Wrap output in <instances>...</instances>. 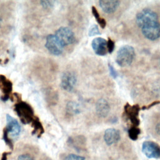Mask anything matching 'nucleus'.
<instances>
[{
	"label": "nucleus",
	"mask_w": 160,
	"mask_h": 160,
	"mask_svg": "<svg viewBox=\"0 0 160 160\" xmlns=\"http://www.w3.org/2000/svg\"><path fill=\"white\" fill-rule=\"evenodd\" d=\"M21 131V126L17 119L11 116L6 115V127L4 130L3 138L6 143L12 148V139H17Z\"/></svg>",
	"instance_id": "1"
},
{
	"label": "nucleus",
	"mask_w": 160,
	"mask_h": 160,
	"mask_svg": "<svg viewBox=\"0 0 160 160\" xmlns=\"http://www.w3.org/2000/svg\"><path fill=\"white\" fill-rule=\"evenodd\" d=\"M135 57V51L132 46L124 45L119 48L116 58V63L121 67L129 66Z\"/></svg>",
	"instance_id": "2"
},
{
	"label": "nucleus",
	"mask_w": 160,
	"mask_h": 160,
	"mask_svg": "<svg viewBox=\"0 0 160 160\" xmlns=\"http://www.w3.org/2000/svg\"><path fill=\"white\" fill-rule=\"evenodd\" d=\"M21 121L24 124L33 122L36 119L31 106L25 102L20 101L15 105L14 108Z\"/></svg>",
	"instance_id": "3"
},
{
	"label": "nucleus",
	"mask_w": 160,
	"mask_h": 160,
	"mask_svg": "<svg viewBox=\"0 0 160 160\" xmlns=\"http://www.w3.org/2000/svg\"><path fill=\"white\" fill-rule=\"evenodd\" d=\"M44 47L51 54L54 56L61 55L64 49L54 34H49L46 36Z\"/></svg>",
	"instance_id": "4"
},
{
	"label": "nucleus",
	"mask_w": 160,
	"mask_h": 160,
	"mask_svg": "<svg viewBox=\"0 0 160 160\" xmlns=\"http://www.w3.org/2000/svg\"><path fill=\"white\" fill-rule=\"evenodd\" d=\"M136 21L137 25L141 28L147 24L158 21V16L150 9H144L137 14Z\"/></svg>",
	"instance_id": "5"
},
{
	"label": "nucleus",
	"mask_w": 160,
	"mask_h": 160,
	"mask_svg": "<svg viewBox=\"0 0 160 160\" xmlns=\"http://www.w3.org/2000/svg\"><path fill=\"white\" fill-rule=\"evenodd\" d=\"M54 34L64 48L68 45L73 44L76 41L74 32L68 27L61 26Z\"/></svg>",
	"instance_id": "6"
},
{
	"label": "nucleus",
	"mask_w": 160,
	"mask_h": 160,
	"mask_svg": "<svg viewBox=\"0 0 160 160\" xmlns=\"http://www.w3.org/2000/svg\"><path fill=\"white\" fill-rule=\"evenodd\" d=\"M77 78L76 74L71 71H65L62 74L60 86L61 88L67 92H72L76 85Z\"/></svg>",
	"instance_id": "7"
},
{
	"label": "nucleus",
	"mask_w": 160,
	"mask_h": 160,
	"mask_svg": "<svg viewBox=\"0 0 160 160\" xmlns=\"http://www.w3.org/2000/svg\"><path fill=\"white\" fill-rule=\"evenodd\" d=\"M141 32L146 39L154 41L160 36V24L156 21L147 24L141 28Z\"/></svg>",
	"instance_id": "8"
},
{
	"label": "nucleus",
	"mask_w": 160,
	"mask_h": 160,
	"mask_svg": "<svg viewBox=\"0 0 160 160\" xmlns=\"http://www.w3.org/2000/svg\"><path fill=\"white\" fill-rule=\"evenodd\" d=\"M10 4H6V2H0V32H5L9 27L8 22L11 21Z\"/></svg>",
	"instance_id": "9"
},
{
	"label": "nucleus",
	"mask_w": 160,
	"mask_h": 160,
	"mask_svg": "<svg viewBox=\"0 0 160 160\" xmlns=\"http://www.w3.org/2000/svg\"><path fill=\"white\" fill-rule=\"evenodd\" d=\"M142 151L148 158L158 159L160 158V146L154 142L144 141L142 144Z\"/></svg>",
	"instance_id": "10"
},
{
	"label": "nucleus",
	"mask_w": 160,
	"mask_h": 160,
	"mask_svg": "<svg viewBox=\"0 0 160 160\" xmlns=\"http://www.w3.org/2000/svg\"><path fill=\"white\" fill-rule=\"evenodd\" d=\"M140 109L138 104L131 105L129 103H126L124 107L125 116L134 126H138L139 124L140 121L138 115Z\"/></svg>",
	"instance_id": "11"
},
{
	"label": "nucleus",
	"mask_w": 160,
	"mask_h": 160,
	"mask_svg": "<svg viewBox=\"0 0 160 160\" xmlns=\"http://www.w3.org/2000/svg\"><path fill=\"white\" fill-rule=\"evenodd\" d=\"M92 48L94 52L98 56H105L108 53L107 41L102 38H94L91 42Z\"/></svg>",
	"instance_id": "12"
},
{
	"label": "nucleus",
	"mask_w": 160,
	"mask_h": 160,
	"mask_svg": "<svg viewBox=\"0 0 160 160\" xmlns=\"http://www.w3.org/2000/svg\"><path fill=\"white\" fill-rule=\"evenodd\" d=\"M121 138L120 132L114 128L107 129L104 134V139L107 145L111 146L118 142Z\"/></svg>",
	"instance_id": "13"
},
{
	"label": "nucleus",
	"mask_w": 160,
	"mask_h": 160,
	"mask_svg": "<svg viewBox=\"0 0 160 160\" xmlns=\"http://www.w3.org/2000/svg\"><path fill=\"white\" fill-rule=\"evenodd\" d=\"M120 4L118 0H101L99 1V4L101 9L107 14H111L116 11Z\"/></svg>",
	"instance_id": "14"
},
{
	"label": "nucleus",
	"mask_w": 160,
	"mask_h": 160,
	"mask_svg": "<svg viewBox=\"0 0 160 160\" xmlns=\"http://www.w3.org/2000/svg\"><path fill=\"white\" fill-rule=\"evenodd\" d=\"M96 111L98 116L106 117L110 111V106L108 102L104 99H99L96 104Z\"/></svg>",
	"instance_id": "15"
},
{
	"label": "nucleus",
	"mask_w": 160,
	"mask_h": 160,
	"mask_svg": "<svg viewBox=\"0 0 160 160\" xmlns=\"http://www.w3.org/2000/svg\"><path fill=\"white\" fill-rule=\"evenodd\" d=\"M12 89V82L4 75H0V90H1L4 94V100L9 98Z\"/></svg>",
	"instance_id": "16"
},
{
	"label": "nucleus",
	"mask_w": 160,
	"mask_h": 160,
	"mask_svg": "<svg viewBox=\"0 0 160 160\" xmlns=\"http://www.w3.org/2000/svg\"><path fill=\"white\" fill-rule=\"evenodd\" d=\"M66 112L70 116H74L78 114L81 112L79 105L74 101H69L66 107Z\"/></svg>",
	"instance_id": "17"
},
{
	"label": "nucleus",
	"mask_w": 160,
	"mask_h": 160,
	"mask_svg": "<svg viewBox=\"0 0 160 160\" xmlns=\"http://www.w3.org/2000/svg\"><path fill=\"white\" fill-rule=\"evenodd\" d=\"M70 141L71 144H72L76 149H82L83 146L86 145V139L82 136H78L74 138H72Z\"/></svg>",
	"instance_id": "18"
},
{
	"label": "nucleus",
	"mask_w": 160,
	"mask_h": 160,
	"mask_svg": "<svg viewBox=\"0 0 160 160\" xmlns=\"http://www.w3.org/2000/svg\"><path fill=\"white\" fill-rule=\"evenodd\" d=\"M91 11H92V13L93 16H94L96 21L98 22V23L99 24V26L102 29L106 27V20L104 18H101L100 16V15H99V12H98V11L97 10V9L94 6H92L91 8Z\"/></svg>",
	"instance_id": "19"
},
{
	"label": "nucleus",
	"mask_w": 160,
	"mask_h": 160,
	"mask_svg": "<svg viewBox=\"0 0 160 160\" xmlns=\"http://www.w3.org/2000/svg\"><path fill=\"white\" fill-rule=\"evenodd\" d=\"M140 133H141V130L138 126H132L128 129V136L129 138L133 141H136L138 139Z\"/></svg>",
	"instance_id": "20"
},
{
	"label": "nucleus",
	"mask_w": 160,
	"mask_h": 160,
	"mask_svg": "<svg viewBox=\"0 0 160 160\" xmlns=\"http://www.w3.org/2000/svg\"><path fill=\"white\" fill-rule=\"evenodd\" d=\"M100 34H101L100 31H99L98 26L96 25V24H94L91 27V28L89 29V32H88V34H89V36H96V35H99Z\"/></svg>",
	"instance_id": "21"
},
{
	"label": "nucleus",
	"mask_w": 160,
	"mask_h": 160,
	"mask_svg": "<svg viewBox=\"0 0 160 160\" xmlns=\"http://www.w3.org/2000/svg\"><path fill=\"white\" fill-rule=\"evenodd\" d=\"M114 42L110 38H108L107 41V49L109 53H112L114 49Z\"/></svg>",
	"instance_id": "22"
},
{
	"label": "nucleus",
	"mask_w": 160,
	"mask_h": 160,
	"mask_svg": "<svg viewBox=\"0 0 160 160\" xmlns=\"http://www.w3.org/2000/svg\"><path fill=\"white\" fill-rule=\"evenodd\" d=\"M64 160H85L84 157L81 156H78L76 154H71L68 155Z\"/></svg>",
	"instance_id": "23"
},
{
	"label": "nucleus",
	"mask_w": 160,
	"mask_h": 160,
	"mask_svg": "<svg viewBox=\"0 0 160 160\" xmlns=\"http://www.w3.org/2000/svg\"><path fill=\"white\" fill-rule=\"evenodd\" d=\"M108 68H109V73L110 75L112 78H116L118 76V72L116 71V70L115 69V68L113 67L112 65H111L110 63L108 64Z\"/></svg>",
	"instance_id": "24"
},
{
	"label": "nucleus",
	"mask_w": 160,
	"mask_h": 160,
	"mask_svg": "<svg viewBox=\"0 0 160 160\" xmlns=\"http://www.w3.org/2000/svg\"><path fill=\"white\" fill-rule=\"evenodd\" d=\"M17 160H34V159L30 154H22L18 156Z\"/></svg>",
	"instance_id": "25"
},
{
	"label": "nucleus",
	"mask_w": 160,
	"mask_h": 160,
	"mask_svg": "<svg viewBox=\"0 0 160 160\" xmlns=\"http://www.w3.org/2000/svg\"><path fill=\"white\" fill-rule=\"evenodd\" d=\"M160 104V101H154L153 102L149 104V105H148V106H144L142 108V109H149L151 108L152 106H154L155 105H158Z\"/></svg>",
	"instance_id": "26"
},
{
	"label": "nucleus",
	"mask_w": 160,
	"mask_h": 160,
	"mask_svg": "<svg viewBox=\"0 0 160 160\" xmlns=\"http://www.w3.org/2000/svg\"><path fill=\"white\" fill-rule=\"evenodd\" d=\"M10 152H4L2 156V158H1V160H7V158H8V155L9 154Z\"/></svg>",
	"instance_id": "27"
},
{
	"label": "nucleus",
	"mask_w": 160,
	"mask_h": 160,
	"mask_svg": "<svg viewBox=\"0 0 160 160\" xmlns=\"http://www.w3.org/2000/svg\"><path fill=\"white\" fill-rule=\"evenodd\" d=\"M157 131L160 134V124H159L157 126Z\"/></svg>",
	"instance_id": "28"
},
{
	"label": "nucleus",
	"mask_w": 160,
	"mask_h": 160,
	"mask_svg": "<svg viewBox=\"0 0 160 160\" xmlns=\"http://www.w3.org/2000/svg\"><path fill=\"white\" fill-rule=\"evenodd\" d=\"M158 64H159V66L160 68V55H159V58H158Z\"/></svg>",
	"instance_id": "29"
}]
</instances>
